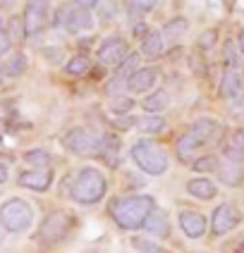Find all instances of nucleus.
Here are the masks:
<instances>
[{
	"mask_svg": "<svg viewBox=\"0 0 244 253\" xmlns=\"http://www.w3.org/2000/svg\"><path fill=\"white\" fill-rule=\"evenodd\" d=\"M74 227V217L65 211H53L46 215V220L39 227V241L41 244H57L62 241Z\"/></svg>",
	"mask_w": 244,
	"mask_h": 253,
	"instance_id": "obj_5",
	"label": "nucleus"
},
{
	"mask_svg": "<svg viewBox=\"0 0 244 253\" xmlns=\"http://www.w3.org/2000/svg\"><path fill=\"white\" fill-rule=\"evenodd\" d=\"M96 57H98V62H103V65L120 67V65L129 57L127 41H125L122 36H108L105 41L100 43L98 50H96Z\"/></svg>",
	"mask_w": 244,
	"mask_h": 253,
	"instance_id": "obj_8",
	"label": "nucleus"
},
{
	"mask_svg": "<svg viewBox=\"0 0 244 253\" xmlns=\"http://www.w3.org/2000/svg\"><path fill=\"white\" fill-rule=\"evenodd\" d=\"M89 67H91L89 57H86L84 53H77V55H72L70 60H67V65H65V72H67V74H72V77H82V74H84Z\"/></svg>",
	"mask_w": 244,
	"mask_h": 253,
	"instance_id": "obj_27",
	"label": "nucleus"
},
{
	"mask_svg": "<svg viewBox=\"0 0 244 253\" xmlns=\"http://www.w3.org/2000/svg\"><path fill=\"white\" fill-rule=\"evenodd\" d=\"M199 141L194 139L189 131H185L180 139H177V143H175V153H177V158L182 160V163H189L192 158H194V153L199 151Z\"/></svg>",
	"mask_w": 244,
	"mask_h": 253,
	"instance_id": "obj_25",
	"label": "nucleus"
},
{
	"mask_svg": "<svg viewBox=\"0 0 244 253\" xmlns=\"http://www.w3.org/2000/svg\"><path fill=\"white\" fill-rule=\"evenodd\" d=\"M27 55H24V53H14L12 57H10V60H7V65H5V74H10V77H19V74H22V72L27 70Z\"/></svg>",
	"mask_w": 244,
	"mask_h": 253,
	"instance_id": "obj_29",
	"label": "nucleus"
},
{
	"mask_svg": "<svg viewBox=\"0 0 244 253\" xmlns=\"http://www.w3.org/2000/svg\"><path fill=\"white\" fill-rule=\"evenodd\" d=\"M17 184L31 189V191H48L53 184V172L50 169H29V172H19Z\"/></svg>",
	"mask_w": 244,
	"mask_h": 253,
	"instance_id": "obj_13",
	"label": "nucleus"
},
{
	"mask_svg": "<svg viewBox=\"0 0 244 253\" xmlns=\"http://www.w3.org/2000/svg\"><path fill=\"white\" fill-rule=\"evenodd\" d=\"M0 141H2V134H0Z\"/></svg>",
	"mask_w": 244,
	"mask_h": 253,
	"instance_id": "obj_42",
	"label": "nucleus"
},
{
	"mask_svg": "<svg viewBox=\"0 0 244 253\" xmlns=\"http://www.w3.org/2000/svg\"><path fill=\"white\" fill-rule=\"evenodd\" d=\"M22 160H24L27 165H31L34 169H50V163H53L50 153L43 151V148H31V151H27Z\"/></svg>",
	"mask_w": 244,
	"mask_h": 253,
	"instance_id": "obj_26",
	"label": "nucleus"
},
{
	"mask_svg": "<svg viewBox=\"0 0 244 253\" xmlns=\"http://www.w3.org/2000/svg\"><path fill=\"white\" fill-rule=\"evenodd\" d=\"M218 93H220V98H225V100L242 98V93H244L242 74L237 70H225L223 72V79H220V86H218Z\"/></svg>",
	"mask_w": 244,
	"mask_h": 253,
	"instance_id": "obj_14",
	"label": "nucleus"
},
{
	"mask_svg": "<svg viewBox=\"0 0 244 253\" xmlns=\"http://www.w3.org/2000/svg\"><path fill=\"white\" fill-rule=\"evenodd\" d=\"M158 82V70L153 67H139V70L132 74V79H129V91L132 93H146V91H151Z\"/></svg>",
	"mask_w": 244,
	"mask_h": 253,
	"instance_id": "obj_16",
	"label": "nucleus"
},
{
	"mask_svg": "<svg viewBox=\"0 0 244 253\" xmlns=\"http://www.w3.org/2000/svg\"><path fill=\"white\" fill-rule=\"evenodd\" d=\"M132 246L139 253H170L168 249H163L160 244H156L153 239H146V237H132Z\"/></svg>",
	"mask_w": 244,
	"mask_h": 253,
	"instance_id": "obj_28",
	"label": "nucleus"
},
{
	"mask_svg": "<svg viewBox=\"0 0 244 253\" xmlns=\"http://www.w3.org/2000/svg\"><path fill=\"white\" fill-rule=\"evenodd\" d=\"M215 41H218V31L215 29H206V31H201L199 39H196V43H199L201 50H211L215 45Z\"/></svg>",
	"mask_w": 244,
	"mask_h": 253,
	"instance_id": "obj_35",
	"label": "nucleus"
},
{
	"mask_svg": "<svg viewBox=\"0 0 244 253\" xmlns=\"http://www.w3.org/2000/svg\"><path fill=\"white\" fill-rule=\"evenodd\" d=\"M187 194L194 196V198H199V201H211V198H215L218 189H215V184L211 182V179H206V177H194V179L187 182Z\"/></svg>",
	"mask_w": 244,
	"mask_h": 253,
	"instance_id": "obj_20",
	"label": "nucleus"
},
{
	"mask_svg": "<svg viewBox=\"0 0 244 253\" xmlns=\"http://www.w3.org/2000/svg\"><path fill=\"white\" fill-rule=\"evenodd\" d=\"M7 36H10L12 43L17 41V39L22 41V39L27 36V34H24V22H22V17H12V19H10V24H7Z\"/></svg>",
	"mask_w": 244,
	"mask_h": 253,
	"instance_id": "obj_33",
	"label": "nucleus"
},
{
	"mask_svg": "<svg viewBox=\"0 0 244 253\" xmlns=\"http://www.w3.org/2000/svg\"><path fill=\"white\" fill-rule=\"evenodd\" d=\"M139 50L148 57H158L163 50H165V39H163V34L156 31V29H148L146 34H142V39H139Z\"/></svg>",
	"mask_w": 244,
	"mask_h": 253,
	"instance_id": "obj_19",
	"label": "nucleus"
},
{
	"mask_svg": "<svg viewBox=\"0 0 244 253\" xmlns=\"http://www.w3.org/2000/svg\"><path fill=\"white\" fill-rule=\"evenodd\" d=\"M156 211V198L148 194H134V196L117 198L110 203V217L115 225L122 229H139L144 227L146 217Z\"/></svg>",
	"mask_w": 244,
	"mask_h": 253,
	"instance_id": "obj_1",
	"label": "nucleus"
},
{
	"mask_svg": "<svg viewBox=\"0 0 244 253\" xmlns=\"http://www.w3.org/2000/svg\"><path fill=\"white\" fill-rule=\"evenodd\" d=\"M177 222H180V229L185 232L189 239H201L206 234V227H208L203 212L199 211H182L180 217H177Z\"/></svg>",
	"mask_w": 244,
	"mask_h": 253,
	"instance_id": "obj_12",
	"label": "nucleus"
},
{
	"mask_svg": "<svg viewBox=\"0 0 244 253\" xmlns=\"http://www.w3.org/2000/svg\"><path fill=\"white\" fill-rule=\"evenodd\" d=\"M194 139L199 141V146H206V143H211V141L218 136V131H220V125L215 122L213 117H201V120H196L194 125L187 129Z\"/></svg>",
	"mask_w": 244,
	"mask_h": 253,
	"instance_id": "obj_15",
	"label": "nucleus"
},
{
	"mask_svg": "<svg viewBox=\"0 0 244 253\" xmlns=\"http://www.w3.org/2000/svg\"><path fill=\"white\" fill-rule=\"evenodd\" d=\"M96 153L110 165V168H115L117 163H120V141H117V136H100L98 141V151Z\"/></svg>",
	"mask_w": 244,
	"mask_h": 253,
	"instance_id": "obj_23",
	"label": "nucleus"
},
{
	"mask_svg": "<svg viewBox=\"0 0 244 253\" xmlns=\"http://www.w3.org/2000/svg\"><path fill=\"white\" fill-rule=\"evenodd\" d=\"M185 31H187V19H182V17H175V19H170V22L165 24V34H168L170 39L182 36Z\"/></svg>",
	"mask_w": 244,
	"mask_h": 253,
	"instance_id": "obj_34",
	"label": "nucleus"
},
{
	"mask_svg": "<svg viewBox=\"0 0 244 253\" xmlns=\"http://www.w3.org/2000/svg\"><path fill=\"white\" fill-rule=\"evenodd\" d=\"M100 2H74V7L65 10V27L70 34H82L94 27L91 7H98Z\"/></svg>",
	"mask_w": 244,
	"mask_h": 253,
	"instance_id": "obj_7",
	"label": "nucleus"
},
{
	"mask_svg": "<svg viewBox=\"0 0 244 253\" xmlns=\"http://www.w3.org/2000/svg\"><path fill=\"white\" fill-rule=\"evenodd\" d=\"M0 82H2V72H0Z\"/></svg>",
	"mask_w": 244,
	"mask_h": 253,
	"instance_id": "obj_41",
	"label": "nucleus"
},
{
	"mask_svg": "<svg viewBox=\"0 0 244 253\" xmlns=\"http://www.w3.org/2000/svg\"><path fill=\"white\" fill-rule=\"evenodd\" d=\"M139 70V55L137 53H129V57L120 65V67H115V74L110 77V82L105 84V93L108 96H117L122 88H127L129 86V79H132V74Z\"/></svg>",
	"mask_w": 244,
	"mask_h": 253,
	"instance_id": "obj_10",
	"label": "nucleus"
},
{
	"mask_svg": "<svg viewBox=\"0 0 244 253\" xmlns=\"http://www.w3.org/2000/svg\"><path fill=\"white\" fill-rule=\"evenodd\" d=\"M237 53H240V50H237V43L235 41L225 43V62H228V70H237V65H240V62H237Z\"/></svg>",
	"mask_w": 244,
	"mask_h": 253,
	"instance_id": "obj_36",
	"label": "nucleus"
},
{
	"mask_svg": "<svg viewBox=\"0 0 244 253\" xmlns=\"http://www.w3.org/2000/svg\"><path fill=\"white\" fill-rule=\"evenodd\" d=\"M98 136L94 131H89L86 126H74L65 134L62 139V146L74 155H91L98 151Z\"/></svg>",
	"mask_w": 244,
	"mask_h": 253,
	"instance_id": "obj_6",
	"label": "nucleus"
},
{
	"mask_svg": "<svg viewBox=\"0 0 244 253\" xmlns=\"http://www.w3.org/2000/svg\"><path fill=\"white\" fill-rule=\"evenodd\" d=\"M192 168L196 169V172H218L220 158H218V155H201V158H196V160L192 163Z\"/></svg>",
	"mask_w": 244,
	"mask_h": 253,
	"instance_id": "obj_30",
	"label": "nucleus"
},
{
	"mask_svg": "<svg viewBox=\"0 0 244 253\" xmlns=\"http://www.w3.org/2000/svg\"><path fill=\"white\" fill-rule=\"evenodd\" d=\"M218 177H220V182L225 184V186H240L244 182V168L240 163H220V168H218Z\"/></svg>",
	"mask_w": 244,
	"mask_h": 253,
	"instance_id": "obj_22",
	"label": "nucleus"
},
{
	"mask_svg": "<svg viewBox=\"0 0 244 253\" xmlns=\"http://www.w3.org/2000/svg\"><path fill=\"white\" fill-rule=\"evenodd\" d=\"M108 191V179L98 168L86 165L77 172L74 182H72V198L79 206H96L98 201L105 198Z\"/></svg>",
	"mask_w": 244,
	"mask_h": 253,
	"instance_id": "obj_2",
	"label": "nucleus"
},
{
	"mask_svg": "<svg viewBox=\"0 0 244 253\" xmlns=\"http://www.w3.org/2000/svg\"><path fill=\"white\" fill-rule=\"evenodd\" d=\"M46 17H48V2H27L22 22H24V34H39L46 27Z\"/></svg>",
	"mask_w": 244,
	"mask_h": 253,
	"instance_id": "obj_11",
	"label": "nucleus"
},
{
	"mask_svg": "<svg viewBox=\"0 0 244 253\" xmlns=\"http://www.w3.org/2000/svg\"><path fill=\"white\" fill-rule=\"evenodd\" d=\"M168 105H170V93H168L165 88H156L153 93H148V96L142 100V108L148 115H160Z\"/></svg>",
	"mask_w": 244,
	"mask_h": 253,
	"instance_id": "obj_21",
	"label": "nucleus"
},
{
	"mask_svg": "<svg viewBox=\"0 0 244 253\" xmlns=\"http://www.w3.org/2000/svg\"><path fill=\"white\" fill-rule=\"evenodd\" d=\"M237 50L244 55V29H240V34H237Z\"/></svg>",
	"mask_w": 244,
	"mask_h": 253,
	"instance_id": "obj_39",
	"label": "nucleus"
},
{
	"mask_svg": "<svg viewBox=\"0 0 244 253\" xmlns=\"http://www.w3.org/2000/svg\"><path fill=\"white\" fill-rule=\"evenodd\" d=\"M223 153H225V160L230 163H244V129H232L230 131L228 141L223 143Z\"/></svg>",
	"mask_w": 244,
	"mask_h": 253,
	"instance_id": "obj_17",
	"label": "nucleus"
},
{
	"mask_svg": "<svg viewBox=\"0 0 244 253\" xmlns=\"http://www.w3.org/2000/svg\"><path fill=\"white\" fill-rule=\"evenodd\" d=\"M82 253H103V251H98V249H86V251H82Z\"/></svg>",
	"mask_w": 244,
	"mask_h": 253,
	"instance_id": "obj_40",
	"label": "nucleus"
},
{
	"mask_svg": "<svg viewBox=\"0 0 244 253\" xmlns=\"http://www.w3.org/2000/svg\"><path fill=\"white\" fill-rule=\"evenodd\" d=\"M237 225H240V212L232 203L215 206V211L211 212V234L213 237H223V234L232 232Z\"/></svg>",
	"mask_w": 244,
	"mask_h": 253,
	"instance_id": "obj_9",
	"label": "nucleus"
},
{
	"mask_svg": "<svg viewBox=\"0 0 244 253\" xmlns=\"http://www.w3.org/2000/svg\"><path fill=\"white\" fill-rule=\"evenodd\" d=\"M10 48H12V41H10L7 31H2V34H0V57L5 55V53H7Z\"/></svg>",
	"mask_w": 244,
	"mask_h": 253,
	"instance_id": "obj_37",
	"label": "nucleus"
},
{
	"mask_svg": "<svg viewBox=\"0 0 244 253\" xmlns=\"http://www.w3.org/2000/svg\"><path fill=\"white\" fill-rule=\"evenodd\" d=\"M134 126H137V131H142V134H160V131L165 129V120H163L160 115L144 113V115H139V117H134Z\"/></svg>",
	"mask_w": 244,
	"mask_h": 253,
	"instance_id": "obj_24",
	"label": "nucleus"
},
{
	"mask_svg": "<svg viewBox=\"0 0 244 253\" xmlns=\"http://www.w3.org/2000/svg\"><path fill=\"white\" fill-rule=\"evenodd\" d=\"M108 105H110V113L125 115V113H129V110L134 108V98H129V96H115Z\"/></svg>",
	"mask_w": 244,
	"mask_h": 253,
	"instance_id": "obj_31",
	"label": "nucleus"
},
{
	"mask_svg": "<svg viewBox=\"0 0 244 253\" xmlns=\"http://www.w3.org/2000/svg\"><path fill=\"white\" fill-rule=\"evenodd\" d=\"M132 160H134V165L142 169V172L151 174V177H160L170 168V158L165 153V148L153 143V141H139V143H134L132 146Z\"/></svg>",
	"mask_w": 244,
	"mask_h": 253,
	"instance_id": "obj_3",
	"label": "nucleus"
},
{
	"mask_svg": "<svg viewBox=\"0 0 244 253\" xmlns=\"http://www.w3.org/2000/svg\"><path fill=\"white\" fill-rule=\"evenodd\" d=\"M7 179H10V169H7V165L0 163V184H5Z\"/></svg>",
	"mask_w": 244,
	"mask_h": 253,
	"instance_id": "obj_38",
	"label": "nucleus"
},
{
	"mask_svg": "<svg viewBox=\"0 0 244 253\" xmlns=\"http://www.w3.org/2000/svg\"><path fill=\"white\" fill-rule=\"evenodd\" d=\"M144 229L151 234V239H168V237H170V220H168L165 212L153 211L148 217H146Z\"/></svg>",
	"mask_w": 244,
	"mask_h": 253,
	"instance_id": "obj_18",
	"label": "nucleus"
},
{
	"mask_svg": "<svg viewBox=\"0 0 244 253\" xmlns=\"http://www.w3.org/2000/svg\"><path fill=\"white\" fill-rule=\"evenodd\" d=\"M31 222H34V208L24 198H7L0 206V225H2V229L19 234V232H27Z\"/></svg>",
	"mask_w": 244,
	"mask_h": 253,
	"instance_id": "obj_4",
	"label": "nucleus"
},
{
	"mask_svg": "<svg viewBox=\"0 0 244 253\" xmlns=\"http://www.w3.org/2000/svg\"><path fill=\"white\" fill-rule=\"evenodd\" d=\"M156 10V2L153 0H139V2H127V12L132 17L137 14H146V12H153Z\"/></svg>",
	"mask_w": 244,
	"mask_h": 253,
	"instance_id": "obj_32",
	"label": "nucleus"
}]
</instances>
